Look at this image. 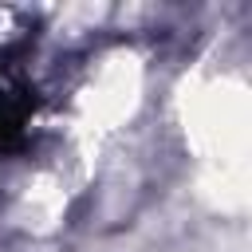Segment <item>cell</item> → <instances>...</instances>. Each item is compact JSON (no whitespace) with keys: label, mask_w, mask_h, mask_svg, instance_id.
I'll return each mask as SVG.
<instances>
[{"label":"cell","mask_w":252,"mask_h":252,"mask_svg":"<svg viewBox=\"0 0 252 252\" xmlns=\"http://www.w3.org/2000/svg\"><path fill=\"white\" fill-rule=\"evenodd\" d=\"M35 102V87L24 79L20 63H12V55H0V154L28 146Z\"/></svg>","instance_id":"6da1fadb"}]
</instances>
